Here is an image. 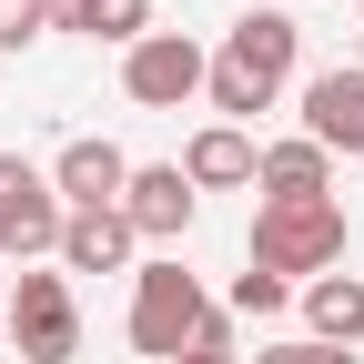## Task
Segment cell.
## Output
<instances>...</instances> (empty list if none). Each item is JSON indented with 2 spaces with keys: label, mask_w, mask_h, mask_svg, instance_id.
<instances>
[{
  "label": "cell",
  "mask_w": 364,
  "mask_h": 364,
  "mask_svg": "<svg viewBox=\"0 0 364 364\" xmlns=\"http://www.w3.org/2000/svg\"><path fill=\"white\" fill-rule=\"evenodd\" d=\"M0 344H11V334H0Z\"/></svg>",
  "instance_id": "ffe728a7"
},
{
  "label": "cell",
  "mask_w": 364,
  "mask_h": 364,
  "mask_svg": "<svg viewBox=\"0 0 364 364\" xmlns=\"http://www.w3.org/2000/svg\"><path fill=\"white\" fill-rule=\"evenodd\" d=\"M182 364H243V354H233V314H213V324L193 334V354H182Z\"/></svg>",
  "instance_id": "e0dca14e"
},
{
  "label": "cell",
  "mask_w": 364,
  "mask_h": 364,
  "mask_svg": "<svg viewBox=\"0 0 364 364\" xmlns=\"http://www.w3.org/2000/svg\"><path fill=\"white\" fill-rule=\"evenodd\" d=\"M203 81H213V51H203L193 31H142V41L122 51V91H132L142 112H182Z\"/></svg>",
  "instance_id": "5b68a950"
},
{
  "label": "cell",
  "mask_w": 364,
  "mask_h": 364,
  "mask_svg": "<svg viewBox=\"0 0 364 364\" xmlns=\"http://www.w3.org/2000/svg\"><path fill=\"white\" fill-rule=\"evenodd\" d=\"M132 243H142V233H132L122 213H71L61 223V273H122Z\"/></svg>",
  "instance_id": "4fadbf2b"
},
{
  "label": "cell",
  "mask_w": 364,
  "mask_h": 364,
  "mask_svg": "<svg viewBox=\"0 0 364 364\" xmlns=\"http://www.w3.org/2000/svg\"><path fill=\"white\" fill-rule=\"evenodd\" d=\"M142 31H152V0H91V31L81 41H122V51H132Z\"/></svg>",
  "instance_id": "5bb4252c"
},
{
  "label": "cell",
  "mask_w": 364,
  "mask_h": 364,
  "mask_svg": "<svg viewBox=\"0 0 364 364\" xmlns=\"http://www.w3.org/2000/svg\"><path fill=\"white\" fill-rule=\"evenodd\" d=\"M304 142L364 162V61H334V71L304 81Z\"/></svg>",
  "instance_id": "52a82bcc"
},
{
  "label": "cell",
  "mask_w": 364,
  "mask_h": 364,
  "mask_svg": "<svg viewBox=\"0 0 364 364\" xmlns=\"http://www.w3.org/2000/svg\"><path fill=\"white\" fill-rule=\"evenodd\" d=\"M122 182H132V162H122V142H102V132L61 142V162H51L61 213H122Z\"/></svg>",
  "instance_id": "9c48e42d"
},
{
  "label": "cell",
  "mask_w": 364,
  "mask_h": 364,
  "mask_svg": "<svg viewBox=\"0 0 364 364\" xmlns=\"http://www.w3.org/2000/svg\"><path fill=\"white\" fill-rule=\"evenodd\" d=\"M61 193H51V172L41 162H21V152H0V253H21V263H41V253H61Z\"/></svg>",
  "instance_id": "8992f818"
},
{
  "label": "cell",
  "mask_w": 364,
  "mask_h": 364,
  "mask_svg": "<svg viewBox=\"0 0 364 364\" xmlns=\"http://www.w3.org/2000/svg\"><path fill=\"white\" fill-rule=\"evenodd\" d=\"M354 21H364V0H354Z\"/></svg>",
  "instance_id": "d6986e66"
},
{
  "label": "cell",
  "mask_w": 364,
  "mask_h": 364,
  "mask_svg": "<svg viewBox=\"0 0 364 364\" xmlns=\"http://www.w3.org/2000/svg\"><path fill=\"white\" fill-rule=\"evenodd\" d=\"M253 172H263V142L233 132V122H203L193 142H182V182H193V193H233V182H253Z\"/></svg>",
  "instance_id": "30bf717a"
},
{
  "label": "cell",
  "mask_w": 364,
  "mask_h": 364,
  "mask_svg": "<svg viewBox=\"0 0 364 364\" xmlns=\"http://www.w3.org/2000/svg\"><path fill=\"white\" fill-rule=\"evenodd\" d=\"M263 203H324L334 193V152L324 142H304V132H294V142H263Z\"/></svg>",
  "instance_id": "7c38bea8"
},
{
  "label": "cell",
  "mask_w": 364,
  "mask_h": 364,
  "mask_svg": "<svg viewBox=\"0 0 364 364\" xmlns=\"http://www.w3.org/2000/svg\"><path fill=\"white\" fill-rule=\"evenodd\" d=\"M294 61H304V21L294 11H243L233 31H223V51H213V112L223 122H253V112H273V91L294 81Z\"/></svg>",
  "instance_id": "6da1fadb"
},
{
  "label": "cell",
  "mask_w": 364,
  "mask_h": 364,
  "mask_svg": "<svg viewBox=\"0 0 364 364\" xmlns=\"http://www.w3.org/2000/svg\"><path fill=\"white\" fill-rule=\"evenodd\" d=\"M304 344H334V354L364 344V273H314L304 284Z\"/></svg>",
  "instance_id": "8fae6325"
},
{
  "label": "cell",
  "mask_w": 364,
  "mask_h": 364,
  "mask_svg": "<svg viewBox=\"0 0 364 364\" xmlns=\"http://www.w3.org/2000/svg\"><path fill=\"white\" fill-rule=\"evenodd\" d=\"M344 263V203H263L253 213V273H284V284H314V273Z\"/></svg>",
  "instance_id": "3957f363"
},
{
  "label": "cell",
  "mask_w": 364,
  "mask_h": 364,
  "mask_svg": "<svg viewBox=\"0 0 364 364\" xmlns=\"http://www.w3.org/2000/svg\"><path fill=\"white\" fill-rule=\"evenodd\" d=\"M253 364H354V354H334V344H263Z\"/></svg>",
  "instance_id": "ac0fdd59"
},
{
  "label": "cell",
  "mask_w": 364,
  "mask_h": 364,
  "mask_svg": "<svg viewBox=\"0 0 364 364\" xmlns=\"http://www.w3.org/2000/svg\"><path fill=\"white\" fill-rule=\"evenodd\" d=\"M203 324H213V294H203V273H182V253H162V263L132 273V354L182 364Z\"/></svg>",
  "instance_id": "7a4b0ae2"
},
{
  "label": "cell",
  "mask_w": 364,
  "mask_h": 364,
  "mask_svg": "<svg viewBox=\"0 0 364 364\" xmlns=\"http://www.w3.org/2000/svg\"><path fill=\"white\" fill-rule=\"evenodd\" d=\"M41 31H51V11H41V0H0V51H31Z\"/></svg>",
  "instance_id": "9a60e30c"
},
{
  "label": "cell",
  "mask_w": 364,
  "mask_h": 364,
  "mask_svg": "<svg viewBox=\"0 0 364 364\" xmlns=\"http://www.w3.org/2000/svg\"><path fill=\"white\" fill-rule=\"evenodd\" d=\"M284 304H294L284 273H243V284H233V314H284Z\"/></svg>",
  "instance_id": "2e32d148"
},
{
  "label": "cell",
  "mask_w": 364,
  "mask_h": 364,
  "mask_svg": "<svg viewBox=\"0 0 364 364\" xmlns=\"http://www.w3.org/2000/svg\"><path fill=\"white\" fill-rule=\"evenodd\" d=\"M0 334L21 344V364H71L81 354V304H71V273H21L11 304H0Z\"/></svg>",
  "instance_id": "277c9868"
},
{
  "label": "cell",
  "mask_w": 364,
  "mask_h": 364,
  "mask_svg": "<svg viewBox=\"0 0 364 364\" xmlns=\"http://www.w3.org/2000/svg\"><path fill=\"white\" fill-rule=\"evenodd\" d=\"M193 182H182V162H132V182H122V223L142 243H182L193 233Z\"/></svg>",
  "instance_id": "ba28073f"
}]
</instances>
